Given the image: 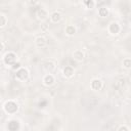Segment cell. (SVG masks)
<instances>
[{
  "instance_id": "6da1fadb",
  "label": "cell",
  "mask_w": 131,
  "mask_h": 131,
  "mask_svg": "<svg viewBox=\"0 0 131 131\" xmlns=\"http://www.w3.org/2000/svg\"><path fill=\"white\" fill-rule=\"evenodd\" d=\"M50 19H51V20L53 23H57L61 20V14L59 12H53L51 14V16H50Z\"/></svg>"
},
{
  "instance_id": "7a4b0ae2",
  "label": "cell",
  "mask_w": 131,
  "mask_h": 131,
  "mask_svg": "<svg viewBox=\"0 0 131 131\" xmlns=\"http://www.w3.org/2000/svg\"><path fill=\"white\" fill-rule=\"evenodd\" d=\"M36 44L38 47H44L46 45V42H45V39L43 37H38L36 39Z\"/></svg>"
},
{
  "instance_id": "3957f363",
  "label": "cell",
  "mask_w": 131,
  "mask_h": 131,
  "mask_svg": "<svg viewBox=\"0 0 131 131\" xmlns=\"http://www.w3.org/2000/svg\"><path fill=\"white\" fill-rule=\"evenodd\" d=\"M74 57H75L77 61H82L83 57H84V54H83L82 51L77 50V51H75V53H74Z\"/></svg>"
},
{
  "instance_id": "277c9868",
  "label": "cell",
  "mask_w": 131,
  "mask_h": 131,
  "mask_svg": "<svg viewBox=\"0 0 131 131\" xmlns=\"http://www.w3.org/2000/svg\"><path fill=\"white\" fill-rule=\"evenodd\" d=\"M123 66L125 68H130L131 67V59H124V61H123Z\"/></svg>"
},
{
  "instance_id": "5b68a950",
  "label": "cell",
  "mask_w": 131,
  "mask_h": 131,
  "mask_svg": "<svg viewBox=\"0 0 131 131\" xmlns=\"http://www.w3.org/2000/svg\"><path fill=\"white\" fill-rule=\"evenodd\" d=\"M122 129H126V130H129V128H127V127H125V126H121V127H119V130H122Z\"/></svg>"
}]
</instances>
